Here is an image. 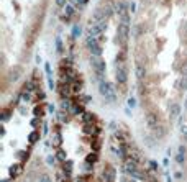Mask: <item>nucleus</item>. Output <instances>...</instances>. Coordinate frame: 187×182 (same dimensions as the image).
<instances>
[{
    "mask_svg": "<svg viewBox=\"0 0 187 182\" xmlns=\"http://www.w3.org/2000/svg\"><path fill=\"white\" fill-rule=\"evenodd\" d=\"M99 90H100V95L105 99V102H115V99H116V87H115L113 82L100 81V84H99Z\"/></svg>",
    "mask_w": 187,
    "mask_h": 182,
    "instance_id": "f257e3e1",
    "label": "nucleus"
},
{
    "mask_svg": "<svg viewBox=\"0 0 187 182\" xmlns=\"http://www.w3.org/2000/svg\"><path fill=\"white\" fill-rule=\"evenodd\" d=\"M92 62V69H94V72H95V76L100 79V81H103V74H105V61L100 59V56H94L90 59Z\"/></svg>",
    "mask_w": 187,
    "mask_h": 182,
    "instance_id": "f03ea898",
    "label": "nucleus"
},
{
    "mask_svg": "<svg viewBox=\"0 0 187 182\" xmlns=\"http://www.w3.org/2000/svg\"><path fill=\"white\" fill-rule=\"evenodd\" d=\"M116 35H118V38H120L121 46H127L128 35H130V23H128V21H120V25H118V31H116Z\"/></svg>",
    "mask_w": 187,
    "mask_h": 182,
    "instance_id": "7ed1b4c3",
    "label": "nucleus"
},
{
    "mask_svg": "<svg viewBox=\"0 0 187 182\" xmlns=\"http://www.w3.org/2000/svg\"><path fill=\"white\" fill-rule=\"evenodd\" d=\"M87 48H89V51H90L94 56H100L102 54V44L99 43V40H97V36H87Z\"/></svg>",
    "mask_w": 187,
    "mask_h": 182,
    "instance_id": "20e7f679",
    "label": "nucleus"
},
{
    "mask_svg": "<svg viewBox=\"0 0 187 182\" xmlns=\"http://www.w3.org/2000/svg\"><path fill=\"white\" fill-rule=\"evenodd\" d=\"M115 177H116L115 167H112L110 164H105L103 169H102V181L103 182H115Z\"/></svg>",
    "mask_w": 187,
    "mask_h": 182,
    "instance_id": "39448f33",
    "label": "nucleus"
},
{
    "mask_svg": "<svg viewBox=\"0 0 187 182\" xmlns=\"http://www.w3.org/2000/svg\"><path fill=\"white\" fill-rule=\"evenodd\" d=\"M115 76H116V82H118L120 86H125V84H127L128 71H127V67H125V62H123V64H118V66H116Z\"/></svg>",
    "mask_w": 187,
    "mask_h": 182,
    "instance_id": "423d86ee",
    "label": "nucleus"
},
{
    "mask_svg": "<svg viewBox=\"0 0 187 182\" xmlns=\"http://www.w3.org/2000/svg\"><path fill=\"white\" fill-rule=\"evenodd\" d=\"M107 28V21H100V23H92L89 26V35L90 36H100Z\"/></svg>",
    "mask_w": 187,
    "mask_h": 182,
    "instance_id": "0eeeda50",
    "label": "nucleus"
},
{
    "mask_svg": "<svg viewBox=\"0 0 187 182\" xmlns=\"http://www.w3.org/2000/svg\"><path fill=\"white\" fill-rule=\"evenodd\" d=\"M135 171H138V162L135 161V159H132V157L125 159V161H123V172H125L127 176H132Z\"/></svg>",
    "mask_w": 187,
    "mask_h": 182,
    "instance_id": "6e6552de",
    "label": "nucleus"
},
{
    "mask_svg": "<svg viewBox=\"0 0 187 182\" xmlns=\"http://www.w3.org/2000/svg\"><path fill=\"white\" fill-rule=\"evenodd\" d=\"M145 118H146V123H148V127L151 128H156L158 125H159V123H161V121H159V116L156 115V113H154V112H148L146 115H145Z\"/></svg>",
    "mask_w": 187,
    "mask_h": 182,
    "instance_id": "1a4fd4ad",
    "label": "nucleus"
},
{
    "mask_svg": "<svg viewBox=\"0 0 187 182\" xmlns=\"http://www.w3.org/2000/svg\"><path fill=\"white\" fill-rule=\"evenodd\" d=\"M82 131L86 133V135H99V131H100V130H99L94 123H84Z\"/></svg>",
    "mask_w": 187,
    "mask_h": 182,
    "instance_id": "9d476101",
    "label": "nucleus"
},
{
    "mask_svg": "<svg viewBox=\"0 0 187 182\" xmlns=\"http://www.w3.org/2000/svg\"><path fill=\"white\" fill-rule=\"evenodd\" d=\"M176 162L177 164H184V162H186V146H184V144L179 146V151H177V154H176Z\"/></svg>",
    "mask_w": 187,
    "mask_h": 182,
    "instance_id": "9b49d317",
    "label": "nucleus"
},
{
    "mask_svg": "<svg viewBox=\"0 0 187 182\" xmlns=\"http://www.w3.org/2000/svg\"><path fill=\"white\" fill-rule=\"evenodd\" d=\"M21 172H23V164L21 162H18V164H13V166L10 167V177L13 179V177L20 176Z\"/></svg>",
    "mask_w": 187,
    "mask_h": 182,
    "instance_id": "f8f14e48",
    "label": "nucleus"
},
{
    "mask_svg": "<svg viewBox=\"0 0 187 182\" xmlns=\"http://www.w3.org/2000/svg\"><path fill=\"white\" fill-rule=\"evenodd\" d=\"M179 113H181V105H179V103L169 105V118H177Z\"/></svg>",
    "mask_w": 187,
    "mask_h": 182,
    "instance_id": "ddd939ff",
    "label": "nucleus"
},
{
    "mask_svg": "<svg viewBox=\"0 0 187 182\" xmlns=\"http://www.w3.org/2000/svg\"><path fill=\"white\" fill-rule=\"evenodd\" d=\"M136 77L140 81H143V79L146 77V67L143 66V64H138L136 66Z\"/></svg>",
    "mask_w": 187,
    "mask_h": 182,
    "instance_id": "4468645a",
    "label": "nucleus"
},
{
    "mask_svg": "<svg viewBox=\"0 0 187 182\" xmlns=\"http://www.w3.org/2000/svg\"><path fill=\"white\" fill-rule=\"evenodd\" d=\"M128 10V7L125 2H116V5H115V12L118 13V15H121L123 12H127Z\"/></svg>",
    "mask_w": 187,
    "mask_h": 182,
    "instance_id": "2eb2a0df",
    "label": "nucleus"
},
{
    "mask_svg": "<svg viewBox=\"0 0 187 182\" xmlns=\"http://www.w3.org/2000/svg\"><path fill=\"white\" fill-rule=\"evenodd\" d=\"M82 120H84V123H94L95 121V115H92L89 112H84L82 113Z\"/></svg>",
    "mask_w": 187,
    "mask_h": 182,
    "instance_id": "dca6fc26",
    "label": "nucleus"
},
{
    "mask_svg": "<svg viewBox=\"0 0 187 182\" xmlns=\"http://www.w3.org/2000/svg\"><path fill=\"white\" fill-rule=\"evenodd\" d=\"M56 157H58V159H59L61 162H66L67 161V154H66V151H64V149H58V151H56Z\"/></svg>",
    "mask_w": 187,
    "mask_h": 182,
    "instance_id": "f3484780",
    "label": "nucleus"
},
{
    "mask_svg": "<svg viewBox=\"0 0 187 182\" xmlns=\"http://www.w3.org/2000/svg\"><path fill=\"white\" fill-rule=\"evenodd\" d=\"M53 144H54L56 148H59L61 144H62V136H61V133H54V135H53Z\"/></svg>",
    "mask_w": 187,
    "mask_h": 182,
    "instance_id": "a211bd4d",
    "label": "nucleus"
},
{
    "mask_svg": "<svg viewBox=\"0 0 187 182\" xmlns=\"http://www.w3.org/2000/svg\"><path fill=\"white\" fill-rule=\"evenodd\" d=\"M97 159H99V156H97V151L95 153H89L86 156V162H90V164H95Z\"/></svg>",
    "mask_w": 187,
    "mask_h": 182,
    "instance_id": "6ab92c4d",
    "label": "nucleus"
},
{
    "mask_svg": "<svg viewBox=\"0 0 187 182\" xmlns=\"http://www.w3.org/2000/svg\"><path fill=\"white\" fill-rule=\"evenodd\" d=\"M153 133H154V135H156L158 138H162L164 135H166V131H164V128L161 127V123H159V125H158L156 128H153Z\"/></svg>",
    "mask_w": 187,
    "mask_h": 182,
    "instance_id": "aec40b11",
    "label": "nucleus"
},
{
    "mask_svg": "<svg viewBox=\"0 0 187 182\" xmlns=\"http://www.w3.org/2000/svg\"><path fill=\"white\" fill-rule=\"evenodd\" d=\"M38 140H40V131H33V133H30V136H28V141H30V144H35Z\"/></svg>",
    "mask_w": 187,
    "mask_h": 182,
    "instance_id": "412c9836",
    "label": "nucleus"
},
{
    "mask_svg": "<svg viewBox=\"0 0 187 182\" xmlns=\"http://www.w3.org/2000/svg\"><path fill=\"white\" fill-rule=\"evenodd\" d=\"M148 169L151 172H156L158 174V171H159V164H158L156 161H148Z\"/></svg>",
    "mask_w": 187,
    "mask_h": 182,
    "instance_id": "4be33fe9",
    "label": "nucleus"
},
{
    "mask_svg": "<svg viewBox=\"0 0 187 182\" xmlns=\"http://www.w3.org/2000/svg\"><path fill=\"white\" fill-rule=\"evenodd\" d=\"M72 107V103H71V100H69V99H62V100H61V108H62V110H69V108H71Z\"/></svg>",
    "mask_w": 187,
    "mask_h": 182,
    "instance_id": "5701e85b",
    "label": "nucleus"
},
{
    "mask_svg": "<svg viewBox=\"0 0 187 182\" xmlns=\"http://www.w3.org/2000/svg\"><path fill=\"white\" fill-rule=\"evenodd\" d=\"M72 113H84V107L82 103H72Z\"/></svg>",
    "mask_w": 187,
    "mask_h": 182,
    "instance_id": "b1692460",
    "label": "nucleus"
},
{
    "mask_svg": "<svg viewBox=\"0 0 187 182\" xmlns=\"http://www.w3.org/2000/svg\"><path fill=\"white\" fill-rule=\"evenodd\" d=\"M125 59H127V51L121 49V51H120V54L116 56V61H118L120 64H123V62H125Z\"/></svg>",
    "mask_w": 187,
    "mask_h": 182,
    "instance_id": "393cba45",
    "label": "nucleus"
},
{
    "mask_svg": "<svg viewBox=\"0 0 187 182\" xmlns=\"http://www.w3.org/2000/svg\"><path fill=\"white\" fill-rule=\"evenodd\" d=\"M72 15H74V8L71 5H66V20H69Z\"/></svg>",
    "mask_w": 187,
    "mask_h": 182,
    "instance_id": "a878e982",
    "label": "nucleus"
},
{
    "mask_svg": "<svg viewBox=\"0 0 187 182\" xmlns=\"http://www.w3.org/2000/svg\"><path fill=\"white\" fill-rule=\"evenodd\" d=\"M20 74H21V69L20 67H15V72L12 71V81H16L20 77Z\"/></svg>",
    "mask_w": 187,
    "mask_h": 182,
    "instance_id": "bb28decb",
    "label": "nucleus"
},
{
    "mask_svg": "<svg viewBox=\"0 0 187 182\" xmlns=\"http://www.w3.org/2000/svg\"><path fill=\"white\" fill-rule=\"evenodd\" d=\"M59 120L62 121V123H67V121H69V115H67V113H64V112H59Z\"/></svg>",
    "mask_w": 187,
    "mask_h": 182,
    "instance_id": "cd10ccee",
    "label": "nucleus"
},
{
    "mask_svg": "<svg viewBox=\"0 0 187 182\" xmlns=\"http://www.w3.org/2000/svg\"><path fill=\"white\" fill-rule=\"evenodd\" d=\"M38 182H53V181H51V177L48 176V174H41L40 179H38Z\"/></svg>",
    "mask_w": 187,
    "mask_h": 182,
    "instance_id": "c85d7f7f",
    "label": "nucleus"
},
{
    "mask_svg": "<svg viewBox=\"0 0 187 182\" xmlns=\"http://www.w3.org/2000/svg\"><path fill=\"white\" fill-rule=\"evenodd\" d=\"M8 115H10V110H7V108H5V110H3V113H2V120L7 121V120H8Z\"/></svg>",
    "mask_w": 187,
    "mask_h": 182,
    "instance_id": "c756f323",
    "label": "nucleus"
},
{
    "mask_svg": "<svg viewBox=\"0 0 187 182\" xmlns=\"http://www.w3.org/2000/svg\"><path fill=\"white\" fill-rule=\"evenodd\" d=\"M56 159H58V157H56V154H54V156H48L46 162H48V164H54V162H56Z\"/></svg>",
    "mask_w": 187,
    "mask_h": 182,
    "instance_id": "7c9ffc66",
    "label": "nucleus"
},
{
    "mask_svg": "<svg viewBox=\"0 0 187 182\" xmlns=\"http://www.w3.org/2000/svg\"><path fill=\"white\" fill-rule=\"evenodd\" d=\"M76 182H90V177H89V176H82V177H79Z\"/></svg>",
    "mask_w": 187,
    "mask_h": 182,
    "instance_id": "2f4dec72",
    "label": "nucleus"
},
{
    "mask_svg": "<svg viewBox=\"0 0 187 182\" xmlns=\"http://www.w3.org/2000/svg\"><path fill=\"white\" fill-rule=\"evenodd\" d=\"M35 115L38 116V115H43V108H41V107H35Z\"/></svg>",
    "mask_w": 187,
    "mask_h": 182,
    "instance_id": "473e14b6",
    "label": "nucleus"
},
{
    "mask_svg": "<svg viewBox=\"0 0 187 182\" xmlns=\"http://www.w3.org/2000/svg\"><path fill=\"white\" fill-rule=\"evenodd\" d=\"M176 179H177V181H182V179H184V174H182V171H176Z\"/></svg>",
    "mask_w": 187,
    "mask_h": 182,
    "instance_id": "72a5a7b5",
    "label": "nucleus"
},
{
    "mask_svg": "<svg viewBox=\"0 0 187 182\" xmlns=\"http://www.w3.org/2000/svg\"><path fill=\"white\" fill-rule=\"evenodd\" d=\"M179 87H181V89H187V79H186V77H184V79H182V81H181V84H179Z\"/></svg>",
    "mask_w": 187,
    "mask_h": 182,
    "instance_id": "f704fd0d",
    "label": "nucleus"
},
{
    "mask_svg": "<svg viewBox=\"0 0 187 182\" xmlns=\"http://www.w3.org/2000/svg\"><path fill=\"white\" fill-rule=\"evenodd\" d=\"M135 105H136V100H135L133 97L132 99H128V107H135Z\"/></svg>",
    "mask_w": 187,
    "mask_h": 182,
    "instance_id": "c9c22d12",
    "label": "nucleus"
},
{
    "mask_svg": "<svg viewBox=\"0 0 187 182\" xmlns=\"http://www.w3.org/2000/svg\"><path fill=\"white\" fill-rule=\"evenodd\" d=\"M56 46H58V51H62V43H61V40H56Z\"/></svg>",
    "mask_w": 187,
    "mask_h": 182,
    "instance_id": "e433bc0d",
    "label": "nucleus"
},
{
    "mask_svg": "<svg viewBox=\"0 0 187 182\" xmlns=\"http://www.w3.org/2000/svg\"><path fill=\"white\" fill-rule=\"evenodd\" d=\"M72 35H74V38H76L77 35H81V28H79V26H76V28H74V33H72Z\"/></svg>",
    "mask_w": 187,
    "mask_h": 182,
    "instance_id": "4c0bfd02",
    "label": "nucleus"
},
{
    "mask_svg": "<svg viewBox=\"0 0 187 182\" xmlns=\"http://www.w3.org/2000/svg\"><path fill=\"white\" fill-rule=\"evenodd\" d=\"M181 131H182V135H187V125H186V127L182 125V127H181Z\"/></svg>",
    "mask_w": 187,
    "mask_h": 182,
    "instance_id": "58836bf2",
    "label": "nucleus"
},
{
    "mask_svg": "<svg viewBox=\"0 0 187 182\" xmlns=\"http://www.w3.org/2000/svg\"><path fill=\"white\" fill-rule=\"evenodd\" d=\"M79 2H81L82 5H84V3H87V0H79Z\"/></svg>",
    "mask_w": 187,
    "mask_h": 182,
    "instance_id": "ea45409f",
    "label": "nucleus"
},
{
    "mask_svg": "<svg viewBox=\"0 0 187 182\" xmlns=\"http://www.w3.org/2000/svg\"><path fill=\"white\" fill-rule=\"evenodd\" d=\"M149 182H158V181H156V179H153V177H151V181H149Z\"/></svg>",
    "mask_w": 187,
    "mask_h": 182,
    "instance_id": "a19ab883",
    "label": "nucleus"
},
{
    "mask_svg": "<svg viewBox=\"0 0 187 182\" xmlns=\"http://www.w3.org/2000/svg\"><path fill=\"white\" fill-rule=\"evenodd\" d=\"M2 182H10V181H8V179H3V181H2Z\"/></svg>",
    "mask_w": 187,
    "mask_h": 182,
    "instance_id": "79ce46f5",
    "label": "nucleus"
},
{
    "mask_svg": "<svg viewBox=\"0 0 187 182\" xmlns=\"http://www.w3.org/2000/svg\"><path fill=\"white\" fill-rule=\"evenodd\" d=\"M186 108H187V100H186Z\"/></svg>",
    "mask_w": 187,
    "mask_h": 182,
    "instance_id": "37998d69",
    "label": "nucleus"
}]
</instances>
